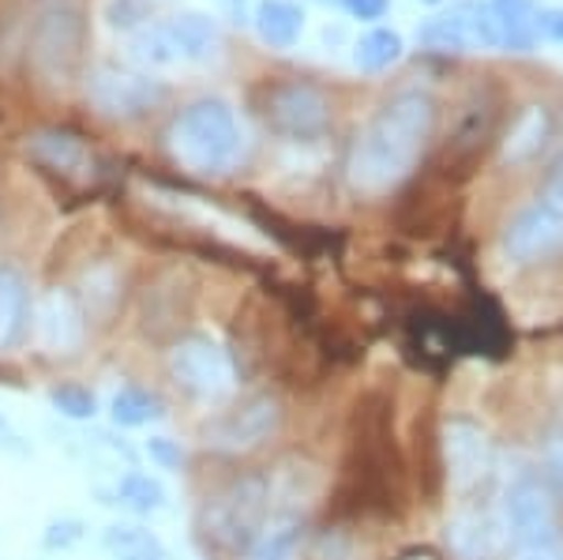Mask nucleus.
Instances as JSON below:
<instances>
[{
	"label": "nucleus",
	"mask_w": 563,
	"mask_h": 560,
	"mask_svg": "<svg viewBox=\"0 0 563 560\" xmlns=\"http://www.w3.org/2000/svg\"><path fill=\"white\" fill-rule=\"evenodd\" d=\"M79 57V20L71 12H49L34 39V61L49 76L65 79Z\"/></svg>",
	"instance_id": "obj_15"
},
{
	"label": "nucleus",
	"mask_w": 563,
	"mask_h": 560,
	"mask_svg": "<svg viewBox=\"0 0 563 560\" xmlns=\"http://www.w3.org/2000/svg\"><path fill=\"white\" fill-rule=\"evenodd\" d=\"M499 249L515 267H530L541 260L563 252V207L538 196L533 204H526L522 211L511 215V222L504 226Z\"/></svg>",
	"instance_id": "obj_9"
},
{
	"label": "nucleus",
	"mask_w": 563,
	"mask_h": 560,
	"mask_svg": "<svg viewBox=\"0 0 563 560\" xmlns=\"http://www.w3.org/2000/svg\"><path fill=\"white\" fill-rule=\"evenodd\" d=\"M169 42H174L180 61H211L218 53V23L203 12H180L166 23Z\"/></svg>",
	"instance_id": "obj_22"
},
{
	"label": "nucleus",
	"mask_w": 563,
	"mask_h": 560,
	"mask_svg": "<svg viewBox=\"0 0 563 560\" xmlns=\"http://www.w3.org/2000/svg\"><path fill=\"white\" fill-rule=\"evenodd\" d=\"M538 39L563 45V8L560 4H544L538 8Z\"/></svg>",
	"instance_id": "obj_33"
},
{
	"label": "nucleus",
	"mask_w": 563,
	"mask_h": 560,
	"mask_svg": "<svg viewBox=\"0 0 563 560\" xmlns=\"http://www.w3.org/2000/svg\"><path fill=\"white\" fill-rule=\"evenodd\" d=\"M496 512L507 527V549L519 541H533L544 535H560V508L556 493L544 482L538 466H515L499 485Z\"/></svg>",
	"instance_id": "obj_4"
},
{
	"label": "nucleus",
	"mask_w": 563,
	"mask_h": 560,
	"mask_svg": "<svg viewBox=\"0 0 563 560\" xmlns=\"http://www.w3.org/2000/svg\"><path fill=\"white\" fill-rule=\"evenodd\" d=\"M49 403L57 406V414H65L71 421H90L98 414V403L95 395L87 392V387L79 384H65V387H53Z\"/></svg>",
	"instance_id": "obj_27"
},
{
	"label": "nucleus",
	"mask_w": 563,
	"mask_h": 560,
	"mask_svg": "<svg viewBox=\"0 0 563 560\" xmlns=\"http://www.w3.org/2000/svg\"><path fill=\"white\" fill-rule=\"evenodd\" d=\"M406 560H432V557H424V553H417V557H406Z\"/></svg>",
	"instance_id": "obj_38"
},
{
	"label": "nucleus",
	"mask_w": 563,
	"mask_h": 560,
	"mask_svg": "<svg viewBox=\"0 0 563 560\" xmlns=\"http://www.w3.org/2000/svg\"><path fill=\"white\" fill-rule=\"evenodd\" d=\"M305 516H275L263 523V530L256 535L244 553L249 560H297L301 557V546H305Z\"/></svg>",
	"instance_id": "obj_20"
},
{
	"label": "nucleus",
	"mask_w": 563,
	"mask_h": 560,
	"mask_svg": "<svg viewBox=\"0 0 563 560\" xmlns=\"http://www.w3.org/2000/svg\"><path fill=\"white\" fill-rule=\"evenodd\" d=\"M26 151L31 158H38L42 166L57 169L65 177H87L95 169V158H90L87 143L71 132H60V129H42L26 140Z\"/></svg>",
	"instance_id": "obj_17"
},
{
	"label": "nucleus",
	"mask_w": 563,
	"mask_h": 560,
	"mask_svg": "<svg viewBox=\"0 0 563 560\" xmlns=\"http://www.w3.org/2000/svg\"><path fill=\"white\" fill-rule=\"evenodd\" d=\"M109 418H113V426H121V429H143V426H151V421L162 418V403H158V395L129 384L113 395V403H109Z\"/></svg>",
	"instance_id": "obj_24"
},
{
	"label": "nucleus",
	"mask_w": 563,
	"mask_h": 560,
	"mask_svg": "<svg viewBox=\"0 0 563 560\" xmlns=\"http://www.w3.org/2000/svg\"><path fill=\"white\" fill-rule=\"evenodd\" d=\"M169 373L188 395L203 403H222L238 392V365L230 350L211 336H185L169 350Z\"/></svg>",
	"instance_id": "obj_6"
},
{
	"label": "nucleus",
	"mask_w": 563,
	"mask_h": 560,
	"mask_svg": "<svg viewBox=\"0 0 563 560\" xmlns=\"http://www.w3.org/2000/svg\"><path fill=\"white\" fill-rule=\"evenodd\" d=\"M417 42L429 53L462 57L474 50H499V20L493 0H455L417 26Z\"/></svg>",
	"instance_id": "obj_5"
},
{
	"label": "nucleus",
	"mask_w": 563,
	"mask_h": 560,
	"mask_svg": "<svg viewBox=\"0 0 563 560\" xmlns=\"http://www.w3.org/2000/svg\"><path fill=\"white\" fill-rule=\"evenodd\" d=\"M147 455L158 466H166V471H174V466L185 463V448H180L177 440H169V437H151L147 440Z\"/></svg>",
	"instance_id": "obj_32"
},
{
	"label": "nucleus",
	"mask_w": 563,
	"mask_h": 560,
	"mask_svg": "<svg viewBox=\"0 0 563 560\" xmlns=\"http://www.w3.org/2000/svg\"><path fill=\"white\" fill-rule=\"evenodd\" d=\"M263 117L286 140L312 143L331 132L334 110H331V98L323 95V87L308 84V79H289V84H275L267 90Z\"/></svg>",
	"instance_id": "obj_8"
},
{
	"label": "nucleus",
	"mask_w": 563,
	"mask_h": 560,
	"mask_svg": "<svg viewBox=\"0 0 563 560\" xmlns=\"http://www.w3.org/2000/svg\"><path fill=\"white\" fill-rule=\"evenodd\" d=\"M421 4H432L435 8V4H443V0H421Z\"/></svg>",
	"instance_id": "obj_39"
},
{
	"label": "nucleus",
	"mask_w": 563,
	"mask_h": 560,
	"mask_svg": "<svg viewBox=\"0 0 563 560\" xmlns=\"http://www.w3.org/2000/svg\"><path fill=\"white\" fill-rule=\"evenodd\" d=\"M113 560H169V557L158 541V546H135V549H124V553H113Z\"/></svg>",
	"instance_id": "obj_37"
},
{
	"label": "nucleus",
	"mask_w": 563,
	"mask_h": 560,
	"mask_svg": "<svg viewBox=\"0 0 563 560\" xmlns=\"http://www.w3.org/2000/svg\"><path fill=\"white\" fill-rule=\"evenodd\" d=\"M278 426H282V403L275 395L263 392L244 399L238 410L222 414L211 426V432H207V444L222 451V455H249V451L267 444L278 432Z\"/></svg>",
	"instance_id": "obj_11"
},
{
	"label": "nucleus",
	"mask_w": 563,
	"mask_h": 560,
	"mask_svg": "<svg viewBox=\"0 0 563 560\" xmlns=\"http://www.w3.org/2000/svg\"><path fill=\"white\" fill-rule=\"evenodd\" d=\"M151 20V4L147 0H109L106 4V23L113 31H124V34H135L143 31Z\"/></svg>",
	"instance_id": "obj_28"
},
{
	"label": "nucleus",
	"mask_w": 563,
	"mask_h": 560,
	"mask_svg": "<svg viewBox=\"0 0 563 560\" xmlns=\"http://www.w3.org/2000/svg\"><path fill=\"white\" fill-rule=\"evenodd\" d=\"M271 485V512L275 516H305L308 504L320 496V471L301 459H286L278 471L267 477Z\"/></svg>",
	"instance_id": "obj_16"
},
{
	"label": "nucleus",
	"mask_w": 563,
	"mask_h": 560,
	"mask_svg": "<svg viewBox=\"0 0 563 560\" xmlns=\"http://www.w3.org/2000/svg\"><path fill=\"white\" fill-rule=\"evenodd\" d=\"M34 331H38V342L49 354H71L84 342V312H79L76 297L68 290H49L34 309Z\"/></svg>",
	"instance_id": "obj_14"
},
{
	"label": "nucleus",
	"mask_w": 563,
	"mask_h": 560,
	"mask_svg": "<svg viewBox=\"0 0 563 560\" xmlns=\"http://www.w3.org/2000/svg\"><path fill=\"white\" fill-rule=\"evenodd\" d=\"M541 474L552 485V493L563 496V429H552L541 444Z\"/></svg>",
	"instance_id": "obj_29"
},
{
	"label": "nucleus",
	"mask_w": 563,
	"mask_h": 560,
	"mask_svg": "<svg viewBox=\"0 0 563 560\" xmlns=\"http://www.w3.org/2000/svg\"><path fill=\"white\" fill-rule=\"evenodd\" d=\"M350 20H361V23H379L387 15L390 0H342Z\"/></svg>",
	"instance_id": "obj_34"
},
{
	"label": "nucleus",
	"mask_w": 563,
	"mask_h": 560,
	"mask_svg": "<svg viewBox=\"0 0 563 560\" xmlns=\"http://www.w3.org/2000/svg\"><path fill=\"white\" fill-rule=\"evenodd\" d=\"M448 549L455 560H496L507 553V527L496 508L462 504L448 519Z\"/></svg>",
	"instance_id": "obj_12"
},
{
	"label": "nucleus",
	"mask_w": 563,
	"mask_h": 560,
	"mask_svg": "<svg viewBox=\"0 0 563 560\" xmlns=\"http://www.w3.org/2000/svg\"><path fill=\"white\" fill-rule=\"evenodd\" d=\"M544 200H552L556 207H563V155L556 158V166L549 169V177H544Z\"/></svg>",
	"instance_id": "obj_36"
},
{
	"label": "nucleus",
	"mask_w": 563,
	"mask_h": 560,
	"mask_svg": "<svg viewBox=\"0 0 563 560\" xmlns=\"http://www.w3.org/2000/svg\"><path fill=\"white\" fill-rule=\"evenodd\" d=\"M511 560H563V530L560 535H544L533 541H519L511 546Z\"/></svg>",
	"instance_id": "obj_30"
},
{
	"label": "nucleus",
	"mask_w": 563,
	"mask_h": 560,
	"mask_svg": "<svg viewBox=\"0 0 563 560\" xmlns=\"http://www.w3.org/2000/svg\"><path fill=\"white\" fill-rule=\"evenodd\" d=\"M402 57H406V42H402V34L390 31V26H372V31L361 34L357 45H353V65H357V72H365V76L390 72Z\"/></svg>",
	"instance_id": "obj_23"
},
{
	"label": "nucleus",
	"mask_w": 563,
	"mask_h": 560,
	"mask_svg": "<svg viewBox=\"0 0 563 560\" xmlns=\"http://www.w3.org/2000/svg\"><path fill=\"white\" fill-rule=\"evenodd\" d=\"M106 546L113 549V553H124V549H135V546H158V535H151L147 527H109Z\"/></svg>",
	"instance_id": "obj_31"
},
{
	"label": "nucleus",
	"mask_w": 563,
	"mask_h": 560,
	"mask_svg": "<svg viewBox=\"0 0 563 560\" xmlns=\"http://www.w3.org/2000/svg\"><path fill=\"white\" fill-rule=\"evenodd\" d=\"M117 501L129 512H135V516H154V512L166 508V485L143 471H129L117 482Z\"/></svg>",
	"instance_id": "obj_25"
},
{
	"label": "nucleus",
	"mask_w": 563,
	"mask_h": 560,
	"mask_svg": "<svg viewBox=\"0 0 563 560\" xmlns=\"http://www.w3.org/2000/svg\"><path fill=\"white\" fill-rule=\"evenodd\" d=\"M84 538V530H79V523L76 519H65V523H53L49 530H45V546L49 549H65V546H71V541H79Z\"/></svg>",
	"instance_id": "obj_35"
},
{
	"label": "nucleus",
	"mask_w": 563,
	"mask_h": 560,
	"mask_svg": "<svg viewBox=\"0 0 563 560\" xmlns=\"http://www.w3.org/2000/svg\"><path fill=\"white\" fill-rule=\"evenodd\" d=\"M249 20L267 50H294L305 34V8L297 0H260Z\"/></svg>",
	"instance_id": "obj_18"
},
{
	"label": "nucleus",
	"mask_w": 563,
	"mask_h": 560,
	"mask_svg": "<svg viewBox=\"0 0 563 560\" xmlns=\"http://www.w3.org/2000/svg\"><path fill=\"white\" fill-rule=\"evenodd\" d=\"M132 57L143 61L147 68H169V65H177V61H180L177 50H174V42H169L166 23L135 31L132 34Z\"/></svg>",
	"instance_id": "obj_26"
},
{
	"label": "nucleus",
	"mask_w": 563,
	"mask_h": 560,
	"mask_svg": "<svg viewBox=\"0 0 563 560\" xmlns=\"http://www.w3.org/2000/svg\"><path fill=\"white\" fill-rule=\"evenodd\" d=\"M31 320V290L26 278L12 267H0V354L23 339Z\"/></svg>",
	"instance_id": "obj_21"
},
{
	"label": "nucleus",
	"mask_w": 563,
	"mask_h": 560,
	"mask_svg": "<svg viewBox=\"0 0 563 560\" xmlns=\"http://www.w3.org/2000/svg\"><path fill=\"white\" fill-rule=\"evenodd\" d=\"M87 98L102 117H113V121H135V117L151 113L154 106L166 98V87L158 79L143 76V72H129V68H95L87 79Z\"/></svg>",
	"instance_id": "obj_10"
},
{
	"label": "nucleus",
	"mask_w": 563,
	"mask_h": 560,
	"mask_svg": "<svg viewBox=\"0 0 563 560\" xmlns=\"http://www.w3.org/2000/svg\"><path fill=\"white\" fill-rule=\"evenodd\" d=\"M538 8L533 0H493L499 20V50L504 53H533L538 50Z\"/></svg>",
	"instance_id": "obj_19"
},
{
	"label": "nucleus",
	"mask_w": 563,
	"mask_h": 560,
	"mask_svg": "<svg viewBox=\"0 0 563 560\" xmlns=\"http://www.w3.org/2000/svg\"><path fill=\"white\" fill-rule=\"evenodd\" d=\"M271 519V485L263 474H244L218 490L203 508V530L222 549H249Z\"/></svg>",
	"instance_id": "obj_3"
},
{
	"label": "nucleus",
	"mask_w": 563,
	"mask_h": 560,
	"mask_svg": "<svg viewBox=\"0 0 563 560\" xmlns=\"http://www.w3.org/2000/svg\"><path fill=\"white\" fill-rule=\"evenodd\" d=\"M552 132H556V117L544 102H530L515 113V121L507 124L504 140H499V158L504 166L519 169V166H530V162L541 158V151L549 147Z\"/></svg>",
	"instance_id": "obj_13"
},
{
	"label": "nucleus",
	"mask_w": 563,
	"mask_h": 560,
	"mask_svg": "<svg viewBox=\"0 0 563 560\" xmlns=\"http://www.w3.org/2000/svg\"><path fill=\"white\" fill-rule=\"evenodd\" d=\"M440 448H443V474H448V485L455 496L477 493L496 471L493 437L474 418H462L459 414V418L443 421Z\"/></svg>",
	"instance_id": "obj_7"
},
{
	"label": "nucleus",
	"mask_w": 563,
	"mask_h": 560,
	"mask_svg": "<svg viewBox=\"0 0 563 560\" xmlns=\"http://www.w3.org/2000/svg\"><path fill=\"white\" fill-rule=\"evenodd\" d=\"M169 151L188 174L222 177L238 169L244 155V132L225 98H199L169 124Z\"/></svg>",
	"instance_id": "obj_2"
},
{
	"label": "nucleus",
	"mask_w": 563,
	"mask_h": 560,
	"mask_svg": "<svg viewBox=\"0 0 563 560\" xmlns=\"http://www.w3.org/2000/svg\"><path fill=\"white\" fill-rule=\"evenodd\" d=\"M435 121H440V102L424 87H402L390 95L376 117L357 132L346 158V177L361 196H387L417 169L424 158Z\"/></svg>",
	"instance_id": "obj_1"
}]
</instances>
